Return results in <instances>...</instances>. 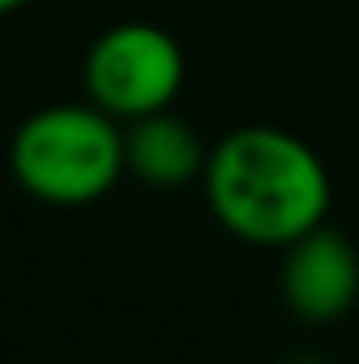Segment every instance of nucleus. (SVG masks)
Masks as SVG:
<instances>
[{
	"label": "nucleus",
	"mask_w": 359,
	"mask_h": 364,
	"mask_svg": "<svg viewBox=\"0 0 359 364\" xmlns=\"http://www.w3.org/2000/svg\"><path fill=\"white\" fill-rule=\"evenodd\" d=\"M199 182L216 225L263 250H283L326 225L334 203V182L317 149L267 123L220 136Z\"/></svg>",
	"instance_id": "obj_1"
},
{
	"label": "nucleus",
	"mask_w": 359,
	"mask_h": 364,
	"mask_svg": "<svg viewBox=\"0 0 359 364\" xmlns=\"http://www.w3.org/2000/svg\"><path fill=\"white\" fill-rule=\"evenodd\" d=\"M9 170L13 182L38 203H97L127 174V127L93 102L43 106L13 132Z\"/></svg>",
	"instance_id": "obj_2"
},
{
	"label": "nucleus",
	"mask_w": 359,
	"mask_h": 364,
	"mask_svg": "<svg viewBox=\"0 0 359 364\" xmlns=\"http://www.w3.org/2000/svg\"><path fill=\"white\" fill-rule=\"evenodd\" d=\"M81 77L93 106L118 123H136L174 106L186 85V51L153 21H118L89 43Z\"/></svg>",
	"instance_id": "obj_3"
},
{
	"label": "nucleus",
	"mask_w": 359,
	"mask_h": 364,
	"mask_svg": "<svg viewBox=\"0 0 359 364\" xmlns=\"http://www.w3.org/2000/svg\"><path fill=\"white\" fill-rule=\"evenodd\" d=\"M283 305L304 326H334L359 301V250L347 233L317 225L292 246H283L279 267Z\"/></svg>",
	"instance_id": "obj_4"
},
{
	"label": "nucleus",
	"mask_w": 359,
	"mask_h": 364,
	"mask_svg": "<svg viewBox=\"0 0 359 364\" xmlns=\"http://www.w3.org/2000/svg\"><path fill=\"white\" fill-rule=\"evenodd\" d=\"M123 127H127V174L136 182L153 191H178L186 182L203 178L211 144H203L186 119L157 110Z\"/></svg>",
	"instance_id": "obj_5"
},
{
	"label": "nucleus",
	"mask_w": 359,
	"mask_h": 364,
	"mask_svg": "<svg viewBox=\"0 0 359 364\" xmlns=\"http://www.w3.org/2000/svg\"><path fill=\"white\" fill-rule=\"evenodd\" d=\"M30 0H0V17H9V13H17V9H26Z\"/></svg>",
	"instance_id": "obj_6"
}]
</instances>
